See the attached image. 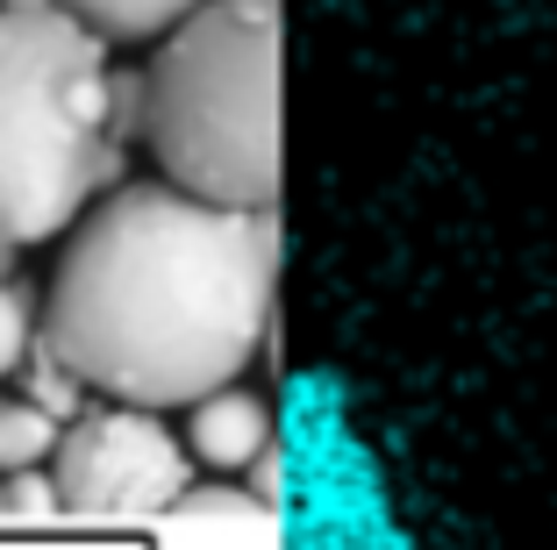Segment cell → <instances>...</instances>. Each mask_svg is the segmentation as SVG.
Segmentation results:
<instances>
[{"mask_svg":"<svg viewBox=\"0 0 557 550\" xmlns=\"http://www.w3.org/2000/svg\"><path fill=\"white\" fill-rule=\"evenodd\" d=\"M272 265L278 236L264 208H222L172 179L115 186L58 258L44 337L108 401H208L258 357Z\"/></svg>","mask_w":557,"mask_h":550,"instance_id":"1","label":"cell"},{"mask_svg":"<svg viewBox=\"0 0 557 550\" xmlns=\"http://www.w3.org/2000/svg\"><path fill=\"white\" fill-rule=\"evenodd\" d=\"M129 136H144V72L65 8H0V236L50 243L115 194Z\"/></svg>","mask_w":557,"mask_h":550,"instance_id":"2","label":"cell"},{"mask_svg":"<svg viewBox=\"0 0 557 550\" xmlns=\"http://www.w3.org/2000/svg\"><path fill=\"white\" fill-rule=\"evenodd\" d=\"M144 144L172 186L222 208L278 194V0H208L144 72Z\"/></svg>","mask_w":557,"mask_h":550,"instance_id":"3","label":"cell"},{"mask_svg":"<svg viewBox=\"0 0 557 550\" xmlns=\"http://www.w3.org/2000/svg\"><path fill=\"white\" fill-rule=\"evenodd\" d=\"M286 550H408L394 522V493L379 479V457L350 429L344 379L300 372L286 393Z\"/></svg>","mask_w":557,"mask_h":550,"instance_id":"4","label":"cell"},{"mask_svg":"<svg viewBox=\"0 0 557 550\" xmlns=\"http://www.w3.org/2000/svg\"><path fill=\"white\" fill-rule=\"evenodd\" d=\"M58 493H65V515L86 522H129V515H164L194 493V472H186V443L164 429L150 407H86L65 429L58 457Z\"/></svg>","mask_w":557,"mask_h":550,"instance_id":"5","label":"cell"},{"mask_svg":"<svg viewBox=\"0 0 557 550\" xmlns=\"http://www.w3.org/2000/svg\"><path fill=\"white\" fill-rule=\"evenodd\" d=\"M186 443L208 472H250L272 457V407L244 387H222L208 401H194L186 415Z\"/></svg>","mask_w":557,"mask_h":550,"instance_id":"6","label":"cell"},{"mask_svg":"<svg viewBox=\"0 0 557 550\" xmlns=\"http://www.w3.org/2000/svg\"><path fill=\"white\" fill-rule=\"evenodd\" d=\"M58 8L79 15L86 29H100L108 44H136V36H172L208 0H58Z\"/></svg>","mask_w":557,"mask_h":550,"instance_id":"7","label":"cell"},{"mask_svg":"<svg viewBox=\"0 0 557 550\" xmlns=\"http://www.w3.org/2000/svg\"><path fill=\"white\" fill-rule=\"evenodd\" d=\"M15 387H22V401H36L44 415H58V421H65V429L86 415V393H94V387L79 379V365H72V357L58 351L50 337H36V351H29V365H22V379H15Z\"/></svg>","mask_w":557,"mask_h":550,"instance_id":"8","label":"cell"},{"mask_svg":"<svg viewBox=\"0 0 557 550\" xmlns=\"http://www.w3.org/2000/svg\"><path fill=\"white\" fill-rule=\"evenodd\" d=\"M58 443H65V421L58 415H44L36 401H0V479L8 472H36V465H50L58 457Z\"/></svg>","mask_w":557,"mask_h":550,"instance_id":"9","label":"cell"},{"mask_svg":"<svg viewBox=\"0 0 557 550\" xmlns=\"http://www.w3.org/2000/svg\"><path fill=\"white\" fill-rule=\"evenodd\" d=\"M36 337H44V308H36L15 279H0V387H8V379H22Z\"/></svg>","mask_w":557,"mask_h":550,"instance_id":"10","label":"cell"},{"mask_svg":"<svg viewBox=\"0 0 557 550\" xmlns=\"http://www.w3.org/2000/svg\"><path fill=\"white\" fill-rule=\"evenodd\" d=\"M0 515H22V522H50L65 515V493H58V472H8L0 479Z\"/></svg>","mask_w":557,"mask_h":550,"instance_id":"11","label":"cell"},{"mask_svg":"<svg viewBox=\"0 0 557 550\" xmlns=\"http://www.w3.org/2000/svg\"><path fill=\"white\" fill-rule=\"evenodd\" d=\"M180 515H258V501L236 493V486H214V493H186Z\"/></svg>","mask_w":557,"mask_h":550,"instance_id":"12","label":"cell"},{"mask_svg":"<svg viewBox=\"0 0 557 550\" xmlns=\"http://www.w3.org/2000/svg\"><path fill=\"white\" fill-rule=\"evenodd\" d=\"M0 8H15V15H36V8H58V0H0Z\"/></svg>","mask_w":557,"mask_h":550,"instance_id":"13","label":"cell"},{"mask_svg":"<svg viewBox=\"0 0 557 550\" xmlns=\"http://www.w3.org/2000/svg\"><path fill=\"white\" fill-rule=\"evenodd\" d=\"M8 265H15V243L0 236V279H8Z\"/></svg>","mask_w":557,"mask_h":550,"instance_id":"14","label":"cell"}]
</instances>
